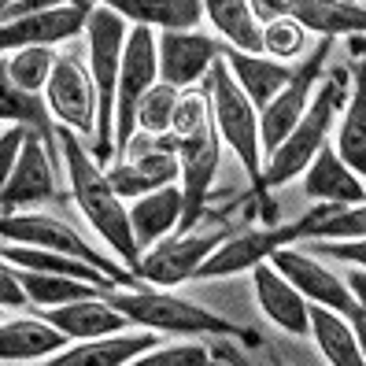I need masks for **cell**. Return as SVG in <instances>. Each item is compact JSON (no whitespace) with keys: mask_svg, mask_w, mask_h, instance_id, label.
Masks as SVG:
<instances>
[{"mask_svg":"<svg viewBox=\"0 0 366 366\" xmlns=\"http://www.w3.org/2000/svg\"><path fill=\"white\" fill-rule=\"evenodd\" d=\"M159 348V337L152 330L144 333H130V337H104V340H81L74 348L52 355L41 366H126L137 355Z\"/></svg>","mask_w":366,"mask_h":366,"instance_id":"44dd1931","label":"cell"},{"mask_svg":"<svg viewBox=\"0 0 366 366\" xmlns=\"http://www.w3.org/2000/svg\"><path fill=\"white\" fill-rule=\"evenodd\" d=\"M185 214V197L178 185H167L159 192H148L130 207V222H134V237L137 248H152L163 244L170 233H178Z\"/></svg>","mask_w":366,"mask_h":366,"instance_id":"7402d4cb","label":"cell"},{"mask_svg":"<svg viewBox=\"0 0 366 366\" xmlns=\"http://www.w3.org/2000/svg\"><path fill=\"white\" fill-rule=\"evenodd\" d=\"M0 300H4V307H26L30 304V296L23 289V282H19V270L11 263H4V270H0Z\"/></svg>","mask_w":366,"mask_h":366,"instance_id":"ab89813d","label":"cell"},{"mask_svg":"<svg viewBox=\"0 0 366 366\" xmlns=\"http://www.w3.org/2000/svg\"><path fill=\"white\" fill-rule=\"evenodd\" d=\"M352 330H355V337H359V348H362V359H366V315L352 318Z\"/></svg>","mask_w":366,"mask_h":366,"instance_id":"60d3db41","label":"cell"},{"mask_svg":"<svg viewBox=\"0 0 366 366\" xmlns=\"http://www.w3.org/2000/svg\"><path fill=\"white\" fill-rule=\"evenodd\" d=\"M19 270V282H23L26 296L34 307H67V304H78V300H100L104 289L97 285H85V282H74V277H52V274H37V270Z\"/></svg>","mask_w":366,"mask_h":366,"instance_id":"1f68e13d","label":"cell"},{"mask_svg":"<svg viewBox=\"0 0 366 366\" xmlns=\"http://www.w3.org/2000/svg\"><path fill=\"white\" fill-rule=\"evenodd\" d=\"M107 296V292H104ZM78 300V304H67V307H52L41 318L56 326L59 333H67L71 340H104V337H115L122 330H130V318L122 311H115L107 300Z\"/></svg>","mask_w":366,"mask_h":366,"instance_id":"d6986e66","label":"cell"},{"mask_svg":"<svg viewBox=\"0 0 366 366\" xmlns=\"http://www.w3.org/2000/svg\"><path fill=\"white\" fill-rule=\"evenodd\" d=\"M156 45H159V81L178 93L192 89L200 78H207L214 59L222 56L219 41H211L207 34H197V30H167L156 37Z\"/></svg>","mask_w":366,"mask_h":366,"instance_id":"5bb4252c","label":"cell"},{"mask_svg":"<svg viewBox=\"0 0 366 366\" xmlns=\"http://www.w3.org/2000/svg\"><path fill=\"white\" fill-rule=\"evenodd\" d=\"M115 15H122L134 26H159V34L167 30H197V23L207 15L200 0H112Z\"/></svg>","mask_w":366,"mask_h":366,"instance_id":"4316f807","label":"cell"},{"mask_svg":"<svg viewBox=\"0 0 366 366\" xmlns=\"http://www.w3.org/2000/svg\"><path fill=\"white\" fill-rule=\"evenodd\" d=\"M174 152H178V163H182V197H185V214H182L178 237H189V229L197 226V219L204 214L211 182L219 174V159H222L219 134H214V126H207L197 137L174 141Z\"/></svg>","mask_w":366,"mask_h":366,"instance_id":"4fadbf2b","label":"cell"},{"mask_svg":"<svg viewBox=\"0 0 366 366\" xmlns=\"http://www.w3.org/2000/svg\"><path fill=\"white\" fill-rule=\"evenodd\" d=\"M292 241H300L296 222H289V226H263V229H248L241 237H229V241L197 270V282H211V277H229V274H241V270H255L259 263H270L274 252H282Z\"/></svg>","mask_w":366,"mask_h":366,"instance_id":"9a60e30c","label":"cell"},{"mask_svg":"<svg viewBox=\"0 0 366 366\" xmlns=\"http://www.w3.org/2000/svg\"><path fill=\"white\" fill-rule=\"evenodd\" d=\"M304 192L330 207H359L366 204V185L355 170L337 156V148L326 144L315 156V163L307 167L304 174Z\"/></svg>","mask_w":366,"mask_h":366,"instance_id":"ac0fdd59","label":"cell"},{"mask_svg":"<svg viewBox=\"0 0 366 366\" xmlns=\"http://www.w3.org/2000/svg\"><path fill=\"white\" fill-rule=\"evenodd\" d=\"M178 89H170V85H156L152 93H148L137 107V130H144L148 137H167L170 126H174V107H178Z\"/></svg>","mask_w":366,"mask_h":366,"instance_id":"d590c367","label":"cell"},{"mask_svg":"<svg viewBox=\"0 0 366 366\" xmlns=\"http://www.w3.org/2000/svg\"><path fill=\"white\" fill-rule=\"evenodd\" d=\"M159 85V45L148 26H130L122 56V78L115 97V159L130 156V137L137 130V107Z\"/></svg>","mask_w":366,"mask_h":366,"instance_id":"8992f818","label":"cell"},{"mask_svg":"<svg viewBox=\"0 0 366 366\" xmlns=\"http://www.w3.org/2000/svg\"><path fill=\"white\" fill-rule=\"evenodd\" d=\"M71 344L67 333H59L56 326H49L45 318H8L0 326V355L4 362H30V359H49L59 355Z\"/></svg>","mask_w":366,"mask_h":366,"instance_id":"603a6c76","label":"cell"},{"mask_svg":"<svg viewBox=\"0 0 366 366\" xmlns=\"http://www.w3.org/2000/svg\"><path fill=\"white\" fill-rule=\"evenodd\" d=\"M126 19L115 15L107 4H97L89 19V74L100 97V134L97 144L89 148V156L100 159H115V97H119V78H122V56H126Z\"/></svg>","mask_w":366,"mask_h":366,"instance_id":"277c9868","label":"cell"},{"mask_svg":"<svg viewBox=\"0 0 366 366\" xmlns=\"http://www.w3.org/2000/svg\"><path fill=\"white\" fill-rule=\"evenodd\" d=\"M270 267L282 274V277H289V282H292L300 292H304L307 304H315V307H330V311L344 315L348 322L359 318V315H366V307L355 300V292L348 289V282H344L340 274H333L330 267H322L311 252L282 248V252H274Z\"/></svg>","mask_w":366,"mask_h":366,"instance_id":"8fae6325","label":"cell"},{"mask_svg":"<svg viewBox=\"0 0 366 366\" xmlns=\"http://www.w3.org/2000/svg\"><path fill=\"white\" fill-rule=\"evenodd\" d=\"M300 237L307 241H362L366 237V204L359 207H318L296 222Z\"/></svg>","mask_w":366,"mask_h":366,"instance_id":"4dcf8cb0","label":"cell"},{"mask_svg":"<svg viewBox=\"0 0 366 366\" xmlns=\"http://www.w3.org/2000/svg\"><path fill=\"white\" fill-rule=\"evenodd\" d=\"M252 285H255V300H259L263 315L274 322V326H282L292 337L311 333V304L289 277H282L270 263H259L252 270Z\"/></svg>","mask_w":366,"mask_h":366,"instance_id":"e0dca14e","label":"cell"},{"mask_svg":"<svg viewBox=\"0 0 366 366\" xmlns=\"http://www.w3.org/2000/svg\"><path fill=\"white\" fill-rule=\"evenodd\" d=\"M211 126V100L204 89H185L178 97V107H174V126H170V137L174 141H185V137H197L200 130Z\"/></svg>","mask_w":366,"mask_h":366,"instance_id":"8d00e7d4","label":"cell"},{"mask_svg":"<svg viewBox=\"0 0 366 366\" xmlns=\"http://www.w3.org/2000/svg\"><path fill=\"white\" fill-rule=\"evenodd\" d=\"M45 104H49V112L59 119L63 130H74L78 137H93V144H97V134H100V97H97L93 74L85 71L71 52L56 56V71L49 78Z\"/></svg>","mask_w":366,"mask_h":366,"instance_id":"9c48e42d","label":"cell"},{"mask_svg":"<svg viewBox=\"0 0 366 366\" xmlns=\"http://www.w3.org/2000/svg\"><path fill=\"white\" fill-rule=\"evenodd\" d=\"M285 11L318 37L366 34V4H352V0H285Z\"/></svg>","mask_w":366,"mask_h":366,"instance_id":"d4e9b609","label":"cell"},{"mask_svg":"<svg viewBox=\"0 0 366 366\" xmlns=\"http://www.w3.org/2000/svg\"><path fill=\"white\" fill-rule=\"evenodd\" d=\"M59 148H63V159H67L71 192H74L81 214L89 219V226L104 237V241L119 252V259L130 267L134 274H141V259H144V255H141L137 237H134L130 207L122 204L115 185L107 182V170L89 156V148L81 144V137L74 130H59Z\"/></svg>","mask_w":366,"mask_h":366,"instance_id":"6da1fadb","label":"cell"},{"mask_svg":"<svg viewBox=\"0 0 366 366\" xmlns=\"http://www.w3.org/2000/svg\"><path fill=\"white\" fill-rule=\"evenodd\" d=\"M56 200V174H52V148L41 134H30L23 144V156H19L15 170L4 178V192H0V204H4V219L19 207L30 204H45Z\"/></svg>","mask_w":366,"mask_h":366,"instance_id":"2e32d148","label":"cell"},{"mask_svg":"<svg viewBox=\"0 0 366 366\" xmlns=\"http://www.w3.org/2000/svg\"><path fill=\"white\" fill-rule=\"evenodd\" d=\"M263 52L277 63H285V59H296V56H304L307 52V30L300 19H292L289 11L282 19H274V23L263 26Z\"/></svg>","mask_w":366,"mask_h":366,"instance_id":"e575fe53","label":"cell"},{"mask_svg":"<svg viewBox=\"0 0 366 366\" xmlns=\"http://www.w3.org/2000/svg\"><path fill=\"white\" fill-rule=\"evenodd\" d=\"M311 337L330 366H366L359 337L344 315H337L330 307H311Z\"/></svg>","mask_w":366,"mask_h":366,"instance_id":"f546056e","label":"cell"},{"mask_svg":"<svg viewBox=\"0 0 366 366\" xmlns=\"http://www.w3.org/2000/svg\"><path fill=\"white\" fill-rule=\"evenodd\" d=\"M115 311L130 318V326H144L152 333H185V337H252L248 330L233 326V322L211 315L200 304H189L182 296L170 292H152V289H115L104 296Z\"/></svg>","mask_w":366,"mask_h":366,"instance_id":"5b68a950","label":"cell"},{"mask_svg":"<svg viewBox=\"0 0 366 366\" xmlns=\"http://www.w3.org/2000/svg\"><path fill=\"white\" fill-rule=\"evenodd\" d=\"M352 97V71L348 67H333L326 71V78L318 81V89L311 97L307 115L300 119V126L289 134V141L277 148L263 167V185L277 189L300 174H307V167L315 163V156L330 144V130L337 122V112L348 107Z\"/></svg>","mask_w":366,"mask_h":366,"instance_id":"3957f363","label":"cell"},{"mask_svg":"<svg viewBox=\"0 0 366 366\" xmlns=\"http://www.w3.org/2000/svg\"><path fill=\"white\" fill-rule=\"evenodd\" d=\"M330 45L333 41L330 37H322L315 52L307 56L304 67H296L292 81L285 85L282 93H277L263 112H259V141H263V163L289 141V134L300 126V119L307 115V107H311V97L318 89V81L326 78V59H330Z\"/></svg>","mask_w":366,"mask_h":366,"instance_id":"52a82bcc","label":"cell"},{"mask_svg":"<svg viewBox=\"0 0 366 366\" xmlns=\"http://www.w3.org/2000/svg\"><path fill=\"white\" fill-rule=\"evenodd\" d=\"M307 252L311 255H326V259H337V263L366 267V237L362 241H311Z\"/></svg>","mask_w":366,"mask_h":366,"instance_id":"f35d334b","label":"cell"},{"mask_svg":"<svg viewBox=\"0 0 366 366\" xmlns=\"http://www.w3.org/2000/svg\"><path fill=\"white\" fill-rule=\"evenodd\" d=\"M0 233H4V244H30V248H49V252L74 255V259L104 270L119 289H141V277L134 270H122L112 259H104L97 248H89L71 226H63L52 214H11V219L0 222Z\"/></svg>","mask_w":366,"mask_h":366,"instance_id":"ba28073f","label":"cell"},{"mask_svg":"<svg viewBox=\"0 0 366 366\" xmlns=\"http://www.w3.org/2000/svg\"><path fill=\"white\" fill-rule=\"evenodd\" d=\"M204 93H207V100H211V126H214V134H219V137L233 148L237 159H241V167L248 170V182H252V189L259 192V200H263L267 222H270V226H282V222H277L274 204L267 200V185H263L259 112H255V104L244 97L241 85H237L226 56H219V59H214V67L207 71Z\"/></svg>","mask_w":366,"mask_h":366,"instance_id":"7a4b0ae2","label":"cell"},{"mask_svg":"<svg viewBox=\"0 0 366 366\" xmlns=\"http://www.w3.org/2000/svg\"><path fill=\"white\" fill-rule=\"evenodd\" d=\"M126 366H211V355L204 344L189 340V344H170V348H152Z\"/></svg>","mask_w":366,"mask_h":366,"instance_id":"74e56055","label":"cell"},{"mask_svg":"<svg viewBox=\"0 0 366 366\" xmlns=\"http://www.w3.org/2000/svg\"><path fill=\"white\" fill-rule=\"evenodd\" d=\"M229 71L237 78V85L244 89V97L255 104V112H263V107L285 89L292 81L296 71H289L285 63H277L270 56H244V52H233V49H222Z\"/></svg>","mask_w":366,"mask_h":366,"instance_id":"cb8c5ba5","label":"cell"},{"mask_svg":"<svg viewBox=\"0 0 366 366\" xmlns=\"http://www.w3.org/2000/svg\"><path fill=\"white\" fill-rule=\"evenodd\" d=\"M97 4L89 0H63V4H52L37 15H26L19 23H8L0 30V45L4 52H23V49H52L59 41L74 37L78 30H89Z\"/></svg>","mask_w":366,"mask_h":366,"instance_id":"7c38bea8","label":"cell"},{"mask_svg":"<svg viewBox=\"0 0 366 366\" xmlns=\"http://www.w3.org/2000/svg\"><path fill=\"white\" fill-rule=\"evenodd\" d=\"M229 241V229H211V233H189V237H170L159 248H148L141 259V282L156 289H174L182 282H192L197 270L211 259L214 252Z\"/></svg>","mask_w":366,"mask_h":366,"instance_id":"30bf717a","label":"cell"},{"mask_svg":"<svg viewBox=\"0 0 366 366\" xmlns=\"http://www.w3.org/2000/svg\"><path fill=\"white\" fill-rule=\"evenodd\" d=\"M178 178H182L178 152H167V148H156V152H144L137 159H126L107 170V182L115 185L119 197H137V200L174 185Z\"/></svg>","mask_w":366,"mask_h":366,"instance_id":"ffe728a7","label":"cell"},{"mask_svg":"<svg viewBox=\"0 0 366 366\" xmlns=\"http://www.w3.org/2000/svg\"><path fill=\"white\" fill-rule=\"evenodd\" d=\"M4 263L23 267V270H37V274H52V277H74V282L97 285V289H104V292H115V289H119L104 270H97V267H89V263H81V259H74V255L49 252V248L4 244Z\"/></svg>","mask_w":366,"mask_h":366,"instance_id":"484cf974","label":"cell"},{"mask_svg":"<svg viewBox=\"0 0 366 366\" xmlns=\"http://www.w3.org/2000/svg\"><path fill=\"white\" fill-rule=\"evenodd\" d=\"M204 11L214 23V30L229 41L233 52L267 56L263 52V26H259V19H255L248 0H211V4H204Z\"/></svg>","mask_w":366,"mask_h":366,"instance_id":"f1b7e54d","label":"cell"},{"mask_svg":"<svg viewBox=\"0 0 366 366\" xmlns=\"http://www.w3.org/2000/svg\"><path fill=\"white\" fill-rule=\"evenodd\" d=\"M52 71H56L52 49H23V52H8L4 59V81L34 97H41V89H49Z\"/></svg>","mask_w":366,"mask_h":366,"instance_id":"836d02e7","label":"cell"},{"mask_svg":"<svg viewBox=\"0 0 366 366\" xmlns=\"http://www.w3.org/2000/svg\"><path fill=\"white\" fill-rule=\"evenodd\" d=\"M0 112H4V119H8V126H26L30 134H41L49 141V148H52V122H49V104L41 100V97H34V93H23V89H15L11 81H4L0 85Z\"/></svg>","mask_w":366,"mask_h":366,"instance_id":"d6a6232c","label":"cell"},{"mask_svg":"<svg viewBox=\"0 0 366 366\" xmlns=\"http://www.w3.org/2000/svg\"><path fill=\"white\" fill-rule=\"evenodd\" d=\"M337 156L366 182V59L352 71V97L337 126Z\"/></svg>","mask_w":366,"mask_h":366,"instance_id":"83f0119b","label":"cell"}]
</instances>
